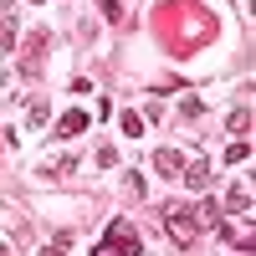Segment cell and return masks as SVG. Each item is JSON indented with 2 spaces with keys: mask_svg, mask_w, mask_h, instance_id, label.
I'll return each instance as SVG.
<instances>
[{
  "mask_svg": "<svg viewBox=\"0 0 256 256\" xmlns=\"http://www.w3.org/2000/svg\"><path fill=\"white\" fill-rule=\"evenodd\" d=\"M164 226H169V241H174V246H195V236H200L195 210H190V205H169L164 210Z\"/></svg>",
  "mask_w": 256,
  "mask_h": 256,
  "instance_id": "6da1fadb",
  "label": "cell"
},
{
  "mask_svg": "<svg viewBox=\"0 0 256 256\" xmlns=\"http://www.w3.org/2000/svg\"><path fill=\"white\" fill-rule=\"evenodd\" d=\"M102 246H113L118 256H144V241H138L134 220H113L108 230H102Z\"/></svg>",
  "mask_w": 256,
  "mask_h": 256,
  "instance_id": "7a4b0ae2",
  "label": "cell"
},
{
  "mask_svg": "<svg viewBox=\"0 0 256 256\" xmlns=\"http://www.w3.org/2000/svg\"><path fill=\"white\" fill-rule=\"evenodd\" d=\"M41 46H46V31H31V41H26V67H20L26 77L41 72Z\"/></svg>",
  "mask_w": 256,
  "mask_h": 256,
  "instance_id": "3957f363",
  "label": "cell"
},
{
  "mask_svg": "<svg viewBox=\"0 0 256 256\" xmlns=\"http://www.w3.org/2000/svg\"><path fill=\"white\" fill-rule=\"evenodd\" d=\"M154 169H159V174H180V169H184V154H180V148H159V154H154Z\"/></svg>",
  "mask_w": 256,
  "mask_h": 256,
  "instance_id": "277c9868",
  "label": "cell"
},
{
  "mask_svg": "<svg viewBox=\"0 0 256 256\" xmlns=\"http://www.w3.org/2000/svg\"><path fill=\"white\" fill-rule=\"evenodd\" d=\"M82 128H88V113L72 108V113H62V128H56V134H62V138H72V134H82Z\"/></svg>",
  "mask_w": 256,
  "mask_h": 256,
  "instance_id": "5b68a950",
  "label": "cell"
},
{
  "mask_svg": "<svg viewBox=\"0 0 256 256\" xmlns=\"http://www.w3.org/2000/svg\"><path fill=\"white\" fill-rule=\"evenodd\" d=\"M230 210H236V216H251V184L246 180L230 184Z\"/></svg>",
  "mask_w": 256,
  "mask_h": 256,
  "instance_id": "8992f818",
  "label": "cell"
},
{
  "mask_svg": "<svg viewBox=\"0 0 256 256\" xmlns=\"http://www.w3.org/2000/svg\"><path fill=\"white\" fill-rule=\"evenodd\" d=\"M46 118H52V102H46V98H36L31 108H26V128H46Z\"/></svg>",
  "mask_w": 256,
  "mask_h": 256,
  "instance_id": "52a82bcc",
  "label": "cell"
},
{
  "mask_svg": "<svg viewBox=\"0 0 256 256\" xmlns=\"http://www.w3.org/2000/svg\"><path fill=\"white\" fill-rule=\"evenodd\" d=\"M195 226H220V205L216 200H200L195 205Z\"/></svg>",
  "mask_w": 256,
  "mask_h": 256,
  "instance_id": "ba28073f",
  "label": "cell"
},
{
  "mask_svg": "<svg viewBox=\"0 0 256 256\" xmlns=\"http://www.w3.org/2000/svg\"><path fill=\"white\" fill-rule=\"evenodd\" d=\"M190 190H210V164H190Z\"/></svg>",
  "mask_w": 256,
  "mask_h": 256,
  "instance_id": "9c48e42d",
  "label": "cell"
},
{
  "mask_svg": "<svg viewBox=\"0 0 256 256\" xmlns=\"http://www.w3.org/2000/svg\"><path fill=\"white\" fill-rule=\"evenodd\" d=\"M118 123H123V134H128V138H144V118H138L134 108H128V113H123Z\"/></svg>",
  "mask_w": 256,
  "mask_h": 256,
  "instance_id": "30bf717a",
  "label": "cell"
},
{
  "mask_svg": "<svg viewBox=\"0 0 256 256\" xmlns=\"http://www.w3.org/2000/svg\"><path fill=\"white\" fill-rule=\"evenodd\" d=\"M226 159H230V164H246V159H251V144H246V138H241V144H230V148H226Z\"/></svg>",
  "mask_w": 256,
  "mask_h": 256,
  "instance_id": "8fae6325",
  "label": "cell"
},
{
  "mask_svg": "<svg viewBox=\"0 0 256 256\" xmlns=\"http://www.w3.org/2000/svg\"><path fill=\"white\" fill-rule=\"evenodd\" d=\"M246 128H251V108H236L230 113V134H246Z\"/></svg>",
  "mask_w": 256,
  "mask_h": 256,
  "instance_id": "7c38bea8",
  "label": "cell"
},
{
  "mask_svg": "<svg viewBox=\"0 0 256 256\" xmlns=\"http://www.w3.org/2000/svg\"><path fill=\"white\" fill-rule=\"evenodd\" d=\"M98 10H102V16H108V20H113V26H118V20H123V6H118V0H98Z\"/></svg>",
  "mask_w": 256,
  "mask_h": 256,
  "instance_id": "4fadbf2b",
  "label": "cell"
},
{
  "mask_svg": "<svg viewBox=\"0 0 256 256\" xmlns=\"http://www.w3.org/2000/svg\"><path fill=\"white\" fill-rule=\"evenodd\" d=\"M92 256H118V251H113V246H102V241H98V251H92Z\"/></svg>",
  "mask_w": 256,
  "mask_h": 256,
  "instance_id": "5bb4252c",
  "label": "cell"
},
{
  "mask_svg": "<svg viewBox=\"0 0 256 256\" xmlns=\"http://www.w3.org/2000/svg\"><path fill=\"white\" fill-rule=\"evenodd\" d=\"M62 251H67V246H46V251H41V256H62Z\"/></svg>",
  "mask_w": 256,
  "mask_h": 256,
  "instance_id": "9a60e30c",
  "label": "cell"
},
{
  "mask_svg": "<svg viewBox=\"0 0 256 256\" xmlns=\"http://www.w3.org/2000/svg\"><path fill=\"white\" fill-rule=\"evenodd\" d=\"M0 256H10V246H6V241H0Z\"/></svg>",
  "mask_w": 256,
  "mask_h": 256,
  "instance_id": "2e32d148",
  "label": "cell"
},
{
  "mask_svg": "<svg viewBox=\"0 0 256 256\" xmlns=\"http://www.w3.org/2000/svg\"><path fill=\"white\" fill-rule=\"evenodd\" d=\"M31 6H41V0H31Z\"/></svg>",
  "mask_w": 256,
  "mask_h": 256,
  "instance_id": "e0dca14e",
  "label": "cell"
}]
</instances>
